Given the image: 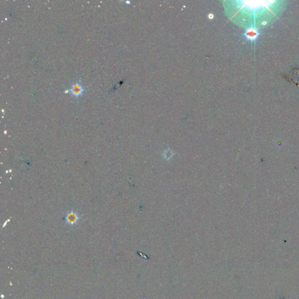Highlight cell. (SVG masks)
Returning a JSON list of instances; mask_svg holds the SVG:
<instances>
[{"instance_id": "obj_2", "label": "cell", "mask_w": 299, "mask_h": 299, "mask_svg": "<svg viewBox=\"0 0 299 299\" xmlns=\"http://www.w3.org/2000/svg\"><path fill=\"white\" fill-rule=\"evenodd\" d=\"M258 34L259 33L256 29L254 28H250L246 31L245 36L247 39L252 41L256 39V37L258 36Z\"/></svg>"}, {"instance_id": "obj_1", "label": "cell", "mask_w": 299, "mask_h": 299, "mask_svg": "<svg viewBox=\"0 0 299 299\" xmlns=\"http://www.w3.org/2000/svg\"><path fill=\"white\" fill-rule=\"evenodd\" d=\"M84 90H84V86H82L80 82H77L71 86L69 90V92L72 95L75 96L77 98H78L79 96H80L83 94Z\"/></svg>"}]
</instances>
